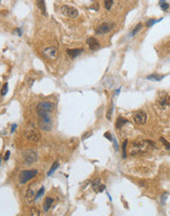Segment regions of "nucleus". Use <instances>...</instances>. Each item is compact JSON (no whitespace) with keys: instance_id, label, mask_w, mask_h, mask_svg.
I'll use <instances>...</instances> for the list:
<instances>
[{"instance_id":"nucleus-1","label":"nucleus","mask_w":170,"mask_h":216,"mask_svg":"<svg viewBox=\"0 0 170 216\" xmlns=\"http://www.w3.org/2000/svg\"><path fill=\"white\" fill-rule=\"evenodd\" d=\"M155 148V144L151 140H138V141H134L131 146L130 154L131 155H137V154H142L149 149Z\"/></svg>"},{"instance_id":"nucleus-2","label":"nucleus","mask_w":170,"mask_h":216,"mask_svg":"<svg viewBox=\"0 0 170 216\" xmlns=\"http://www.w3.org/2000/svg\"><path fill=\"white\" fill-rule=\"evenodd\" d=\"M55 105L50 101H41L38 103L37 107H36V111L39 117L42 116H49L50 113L54 110Z\"/></svg>"},{"instance_id":"nucleus-3","label":"nucleus","mask_w":170,"mask_h":216,"mask_svg":"<svg viewBox=\"0 0 170 216\" xmlns=\"http://www.w3.org/2000/svg\"><path fill=\"white\" fill-rule=\"evenodd\" d=\"M22 159L26 165H31L37 160V153L33 149H27L22 153Z\"/></svg>"},{"instance_id":"nucleus-4","label":"nucleus","mask_w":170,"mask_h":216,"mask_svg":"<svg viewBox=\"0 0 170 216\" xmlns=\"http://www.w3.org/2000/svg\"><path fill=\"white\" fill-rule=\"evenodd\" d=\"M37 174H38L37 170H24V171L21 172L19 175L20 184H26L29 180L33 179Z\"/></svg>"},{"instance_id":"nucleus-5","label":"nucleus","mask_w":170,"mask_h":216,"mask_svg":"<svg viewBox=\"0 0 170 216\" xmlns=\"http://www.w3.org/2000/svg\"><path fill=\"white\" fill-rule=\"evenodd\" d=\"M42 54L46 59H48L50 61H54L58 58L59 52L56 47L51 46V47H46L45 49H43Z\"/></svg>"},{"instance_id":"nucleus-6","label":"nucleus","mask_w":170,"mask_h":216,"mask_svg":"<svg viewBox=\"0 0 170 216\" xmlns=\"http://www.w3.org/2000/svg\"><path fill=\"white\" fill-rule=\"evenodd\" d=\"M61 12L64 16L68 18H72V19H74L78 16V11L74 8V7L72 6H63L61 8Z\"/></svg>"},{"instance_id":"nucleus-7","label":"nucleus","mask_w":170,"mask_h":216,"mask_svg":"<svg viewBox=\"0 0 170 216\" xmlns=\"http://www.w3.org/2000/svg\"><path fill=\"white\" fill-rule=\"evenodd\" d=\"M114 28V23H103L102 25H100L95 31L96 34H107L112 31Z\"/></svg>"},{"instance_id":"nucleus-8","label":"nucleus","mask_w":170,"mask_h":216,"mask_svg":"<svg viewBox=\"0 0 170 216\" xmlns=\"http://www.w3.org/2000/svg\"><path fill=\"white\" fill-rule=\"evenodd\" d=\"M39 128L43 131H50L52 129V119L49 116H42L39 120Z\"/></svg>"},{"instance_id":"nucleus-9","label":"nucleus","mask_w":170,"mask_h":216,"mask_svg":"<svg viewBox=\"0 0 170 216\" xmlns=\"http://www.w3.org/2000/svg\"><path fill=\"white\" fill-rule=\"evenodd\" d=\"M26 137L29 141L33 142H37L40 140V135L35 129H29V131L26 133Z\"/></svg>"},{"instance_id":"nucleus-10","label":"nucleus","mask_w":170,"mask_h":216,"mask_svg":"<svg viewBox=\"0 0 170 216\" xmlns=\"http://www.w3.org/2000/svg\"><path fill=\"white\" fill-rule=\"evenodd\" d=\"M133 119L139 125H144L147 122V114L144 111H138L136 113H134Z\"/></svg>"},{"instance_id":"nucleus-11","label":"nucleus","mask_w":170,"mask_h":216,"mask_svg":"<svg viewBox=\"0 0 170 216\" xmlns=\"http://www.w3.org/2000/svg\"><path fill=\"white\" fill-rule=\"evenodd\" d=\"M86 42H87V44H88V46H89V48H90L91 50H97V49H99V48L101 47V45H100V43H99V41L96 40L95 38H87Z\"/></svg>"},{"instance_id":"nucleus-12","label":"nucleus","mask_w":170,"mask_h":216,"mask_svg":"<svg viewBox=\"0 0 170 216\" xmlns=\"http://www.w3.org/2000/svg\"><path fill=\"white\" fill-rule=\"evenodd\" d=\"M26 199L29 203L33 201L34 199H35V191H34V189L33 188V186H29V189H27V194H26Z\"/></svg>"},{"instance_id":"nucleus-13","label":"nucleus","mask_w":170,"mask_h":216,"mask_svg":"<svg viewBox=\"0 0 170 216\" xmlns=\"http://www.w3.org/2000/svg\"><path fill=\"white\" fill-rule=\"evenodd\" d=\"M83 52V49L82 48H75V49H68L66 50V53L68 54V56L72 57V58H75V57H77L78 55H80Z\"/></svg>"},{"instance_id":"nucleus-14","label":"nucleus","mask_w":170,"mask_h":216,"mask_svg":"<svg viewBox=\"0 0 170 216\" xmlns=\"http://www.w3.org/2000/svg\"><path fill=\"white\" fill-rule=\"evenodd\" d=\"M53 203H54L53 199H51V197H46L44 203H43V209H44L45 212H48V211H49V209L51 208Z\"/></svg>"},{"instance_id":"nucleus-15","label":"nucleus","mask_w":170,"mask_h":216,"mask_svg":"<svg viewBox=\"0 0 170 216\" xmlns=\"http://www.w3.org/2000/svg\"><path fill=\"white\" fill-rule=\"evenodd\" d=\"M127 122H128L127 119H125L124 117H122V116H119L118 118L116 119V129H121L125 124H127Z\"/></svg>"},{"instance_id":"nucleus-16","label":"nucleus","mask_w":170,"mask_h":216,"mask_svg":"<svg viewBox=\"0 0 170 216\" xmlns=\"http://www.w3.org/2000/svg\"><path fill=\"white\" fill-rule=\"evenodd\" d=\"M36 5H37L38 9L41 11V13L43 15H47V12H46V5H45V1L44 0H36Z\"/></svg>"},{"instance_id":"nucleus-17","label":"nucleus","mask_w":170,"mask_h":216,"mask_svg":"<svg viewBox=\"0 0 170 216\" xmlns=\"http://www.w3.org/2000/svg\"><path fill=\"white\" fill-rule=\"evenodd\" d=\"M159 104L163 107L170 105V96L168 95H164L162 97H160L159 98Z\"/></svg>"},{"instance_id":"nucleus-18","label":"nucleus","mask_w":170,"mask_h":216,"mask_svg":"<svg viewBox=\"0 0 170 216\" xmlns=\"http://www.w3.org/2000/svg\"><path fill=\"white\" fill-rule=\"evenodd\" d=\"M164 78V76H159V75H150L147 77V80H151V81H161Z\"/></svg>"},{"instance_id":"nucleus-19","label":"nucleus","mask_w":170,"mask_h":216,"mask_svg":"<svg viewBox=\"0 0 170 216\" xmlns=\"http://www.w3.org/2000/svg\"><path fill=\"white\" fill-rule=\"evenodd\" d=\"M59 166H60V165H59V162H58V161H56V162H54V163H53V165H52L51 169L49 170V172H48L47 176H48V177H50V176H51L52 174L54 173V172L56 171V170L59 168Z\"/></svg>"},{"instance_id":"nucleus-20","label":"nucleus","mask_w":170,"mask_h":216,"mask_svg":"<svg viewBox=\"0 0 170 216\" xmlns=\"http://www.w3.org/2000/svg\"><path fill=\"white\" fill-rule=\"evenodd\" d=\"M44 192H45V188L44 187H41L39 190H38L37 194L35 195V199H34V201H37V199H39L41 197L44 195Z\"/></svg>"},{"instance_id":"nucleus-21","label":"nucleus","mask_w":170,"mask_h":216,"mask_svg":"<svg viewBox=\"0 0 170 216\" xmlns=\"http://www.w3.org/2000/svg\"><path fill=\"white\" fill-rule=\"evenodd\" d=\"M7 93H8V83H5L3 85V87H2L1 91H0V93H1L2 96H4L7 95Z\"/></svg>"},{"instance_id":"nucleus-22","label":"nucleus","mask_w":170,"mask_h":216,"mask_svg":"<svg viewBox=\"0 0 170 216\" xmlns=\"http://www.w3.org/2000/svg\"><path fill=\"white\" fill-rule=\"evenodd\" d=\"M141 29H142V24H141V23H139V24H138L137 26L134 28V30L132 31V34H131V36H135V34H138L140 31H141Z\"/></svg>"},{"instance_id":"nucleus-23","label":"nucleus","mask_w":170,"mask_h":216,"mask_svg":"<svg viewBox=\"0 0 170 216\" xmlns=\"http://www.w3.org/2000/svg\"><path fill=\"white\" fill-rule=\"evenodd\" d=\"M105 8L107 10H111L112 4H114V0H105Z\"/></svg>"},{"instance_id":"nucleus-24","label":"nucleus","mask_w":170,"mask_h":216,"mask_svg":"<svg viewBox=\"0 0 170 216\" xmlns=\"http://www.w3.org/2000/svg\"><path fill=\"white\" fill-rule=\"evenodd\" d=\"M127 144H128V141L125 140L122 144V158H126V146H127Z\"/></svg>"},{"instance_id":"nucleus-25","label":"nucleus","mask_w":170,"mask_h":216,"mask_svg":"<svg viewBox=\"0 0 170 216\" xmlns=\"http://www.w3.org/2000/svg\"><path fill=\"white\" fill-rule=\"evenodd\" d=\"M159 21H161V19H159V20H155V19H151V20H149V21H148V22H147L146 26H147V27H151V26H153V25H155V23L159 22Z\"/></svg>"},{"instance_id":"nucleus-26","label":"nucleus","mask_w":170,"mask_h":216,"mask_svg":"<svg viewBox=\"0 0 170 216\" xmlns=\"http://www.w3.org/2000/svg\"><path fill=\"white\" fill-rule=\"evenodd\" d=\"M101 185V182H100V180L99 179H97V180H95V181H93V183H92V188H93V190H95V191H98L97 189L99 188V186Z\"/></svg>"},{"instance_id":"nucleus-27","label":"nucleus","mask_w":170,"mask_h":216,"mask_svg":"<svg viewBox=\"0 0 170 216\" xmlns=\"http://www.w3.org/2000/svg\"><path fill=\"white\" fill-rule=\"evenodd\" d=\"M160 142H162V144H164L165 148H166L167 150H170V144L166 141V140L164 139V138H162V137L160 138Z\"/></svg>"},{"instance_id":"nucleus-28","label":"nucleus","mask_w":170,"mask_h":216,"mask_svg":"<svg viewBox=\"0 0 170 216\" xmlns=\"http://www.w3.org/2000/svg\"><path fill=\"white\" fill-rule=\"evenodd\" d=\"M160 6H161V10H163V11H167V10H168V8H169V4L166 3V2L161 3V4H160Z\"/></svg>"},{"instance_id":"nucleus-29","label":"nucleus","mask_w":170,"mask_h":216,"mask_svg":"<svg viewBox=\"0 0 170 216\" xmlns=\"http://www.w3.org/2000/svg\"><path fill=\"white\" fill-rule=\"evenodd\" d=\"M31 215H40V212L38 209H36V208H31Z\"/></svg>"},{"instance_id":"nucleus-30","label":"nucleus","mask_w":170,"mask_h":216,"mask_svg":"<svg viewBox=\"0 0 170 216\" xmlns=\"http://www.w3.org/2000/svg\"><path fill=\"white\" fill-rule=\"evenodd\" d=\"M105 138H106V139H108V140H109L110 142H112V137L111 133H109V132L105 133Z\"/></svg>"},{"instance_id":"nucleus-31","label":"nucleus","mask_w":170,"mask_h":216,"mask_svg":"<svg viewBox=\"0 0 170 216\" xmlns=\"http://www.w3.org/2000/svg\"><path fill=\"white\" fill-rule=\"evenodd\" d=\"M105 188H106V187H105L104 185H100V186H99V188H98V191H97V192H100V193L104 192Z\"/></svg>"},{"instance_id":"nucleus-32","label":"nucleus","mask_w":170,"mask_h":216,"mask_svg":"<svg viewBox=\"0 0 170 216\" xmlns=\"http://www.w3.org/2000/svg\"><path fill=\"white\" fill-rule=\"evenodd\" d=\"M10 154H11V152L10 151H6V153H5V156H4V159L5 160H8L9 159V157H10Z\"/></svg>"},{"instance_id":"nucleus-33","label":"nucleus","mask_w":170,"mask_h":216,"mask_svg":"<svg viewBox=\"0 0 170 216\" xmlns=\"http://www.w3.org/2000/svg\"><path fill=\"white\" fill-rule=\"evenodd\" d=\"M16 129H17V124H14V125H12V128H11V134H13L15 132Z\"/></svg>"},{"instance_id":"nucleus-34","label":"nucleus","mask_w":170,"mask_h":216,"mask_svg":"<svg viewBox=\"0 0 170 216\" xmlns=\"http://www.w3.org/2000/svg\"><path fill=\"white\" fill-rule=\"evenodd\" d=\"M86 134H87V135H84L83 137H82V140H84V139H87V138H88V137H90V136L92 135V134H91V132H89V133H86Z\"/></svg>"},{"instance_id":"nucleus-35","label":"nucleus","mask_w":170,"mask_h":216,"mask_svg":"<svg viewBox=\"0 0 170 216\" xmlns=\"http://www.w3.org/2000/svg\"><path fill=\"white\" fill-rule=\"evenodd\" d=\"M15 32H17V33H18V34H19V36H22V32H21V30H20V29H17V30H16Z\"/></svg>"},{"instance_id":"nucleus-36","label":"nucleus","mask_w":170,"mask_h":216,"mask_svg":"<svg viewBox=\"0 0 170 216\" xmlns=\"http://www.w3.org/2000/svg\"><path fill=\"white\" fill-rule=\"evenodd\" d=\"M119 91H120V88H119V89H116V91H114V95H118V93H119Z\"/></svg>"},{"instance_id":"nucleus-37","label":"nucleus","mask_w":170,"mask_h":216,"mask_svg":"<svg viewBox=\"0 0 170 216\" xmlns=\"http://www.w3.org/2000/svg\"><path fill=\"white\" fill-rule=\"evenodd\" d=\"M163 2H165V0H159V4L163 3Z\"/></svg>"},{"instance_id":"nucleus-38","label":"nucleus","mask_w":170,"mask_h":216,"mask_svg":"<svg viewBox=\"0 0 170 216\" xmlns=\"http://www.w3.org/2000/svg\"><path fill=\"white\" fill-rule=\"evenodd\" d=\"M1 161H2V158H1V156H0V165H1Z\"/></svg>"}]
</instances>
